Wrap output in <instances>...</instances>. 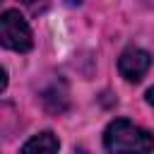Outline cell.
<instances>
[{
    "label": "cell",
    "mask_w": 154,
    "mask_h": 154,
    "mask_svg": "<svg viewBox=\"0 0 154 154\" xmlns=\"http://www.w3.org/2000/svg\"><path fill=\"white\" fill-rule=\"evenodd\" d=\"M144 99H147V103H149V106L154 108V87H149V89H147V94H144Z\"/></svg>",
    "instance_id": "6"
},
{
    "label": "cell",
    "mask_w": 154,
    "mask_h": 154,
    "mask_svg": "<svg viewBox=\"0 0 154 154\" xmlns=\"http://www.w3.org/2000/svg\"><path fill=\"white\" fill-rule=\"evenodd\" d=\"M149 67H152V55L144 48H137V46L125 48L118 58V72L128 82H140L149 72Z\"/></svg>",
    "instance_id": "3"
},
{
    "label": "cell",
    "mask_w": 154,
    "mask_h": 154,
    "mask_svg": "<svg viewBox=\"0 0 154 154\" xmlns=\"http://www.w3.org/2000/svg\"><path fill=\"white\" fill-rule=\"evenodd\" d=\"M0 2H2V0H0Z\"/></svg>",
    "instance_id": "10"
},
{
    "label": "cell",
    "mask_w": 154,
    "mask_h": 154,
    "mask_svg": "<svg viewBox=\"0 0 154 154\" xmlns=\"http://www.w3.org/2000/svg\"><path fill=\"white\" fill-rule=\"evenodd\" d=\"M22 2H24V5H31V2H34V0H22Z\"/></svg>",
    "instance_id": "8"
},
{
    "label": "cell",
    "mask_w": 154,
    "mask_h": 154,
    "mask_svg": "<svg viewBox=\"0 0 154 154\" xmlns=\"http://www.w3.org/2000/svg\"><path fill=\"white\" fill-rule=\"evenodd\" d=\"M0 46L7 51H17V53L31 51L34 34L19 10H5L0 14Z\"/></svg>",
    "instance_id": "2"
},
{
    "label": "cell",
    "mask_w": 154,
    "mask_h": 154,
    "mask_svg": "<svg viewBox=\"0 0 154 154\" xmlns=\"http://www.w3.org/2000/svg\"><path fill=\"white\" fill-rule=\"evenodd\" d=\"M72 154H87V152H84V149H75Z\"/></svg>",
    "instance_id": "7"
},
{
    "label": "cell",
    "mask_w": 154,
    "mask_h": 154,
    "mask_svg": "<svg viewBox=\"0 0 154 154\" xmlns=\"http://www.w3.org/2000/svg\"><path fill=\"white\" fill-rule=\"evenodd\" d=\"M58 149H60L58 137L51 130H46V132L34 135L31 140H26L24 147L19 149V154H58Z\"/></svg>",
    "instance_id": "4"
},
{
    "label": "cell",
    "mask_w": 154,
    "mask_h": 154,
    "mask_svg": "<svg viewBox=\"0 0 154 154\" xmlns=\"http://www.w3.org/2000/svg\"><path fill=\"white\" fill-rule=\"evenodd\" d=\"M67 2H82V0H67Z\"/></svg>",
    "instance_id": "9"
},
{
    "label": "cell",
    "mask_w": 154,
    "mask_h": 154,
    "mask_svg": "<svg viewBox=\"0 0 154 154\" xmlns=\"http://www.w3.org/2000/svg\"><path fill=\"white\" fill-rule=\"evenodd\" d=\"M103 147L108 154H149L154 152V135L128 118H116L103 132Z\"/></svg>",
    "instance_id": "1"
},
{
    "label": "cell",
    "mask_w": 154,
    "mask_h": 154,
    "mask_svg": "<svg viewBox=\"0 0 154 154\" xmlns=\"http://www.w3.org/2000/svg\"><path fill=\"white\" fill-rule=\"evenodd\" d=\"M5 87H7V70L0 65V91H5Z\"/></svg>",
    "instance_id": "5"
}]
</instances>
